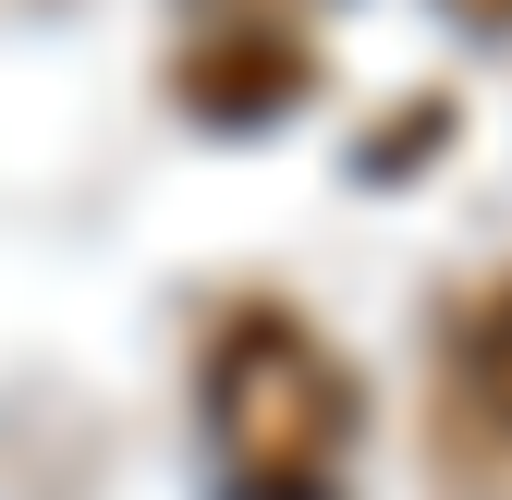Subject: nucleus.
Listing matches in <instances>:
<instances>
[{"mask_svg":"<svg viewBox=\"0 0 512 500\" xmlns=\"http://www.w3.org/2000/svg\"><path fill=\"white\" fill-rule=\"evenodd\" d=\"M208 427L244 500H317L354 452V379L293 318H232L208 354Z\"/></svg>","mask_w":512,"mask_h":500,"instance_id":"f257e3e1","label":"nucleus"},{"mask_svg":"<svg viewBox=\"0 0 512 500\" xmlns=\"http://www.w3.org/2000/svg\"><path fill=\"white\" fill-rule=\"evenodd\" d=\"M464 366H476V391H488V415L512 427V281L488 293V318L464 330Z\"/></svg>","mask_w":512,"mask_h":500,"instance_id":"f03ea898","label":"nucleus"},{"mask_svg":"<svg viewBox=\"0 0 512 500\" xmlns=\"http://www.w3.org/2000/svg\"><path fill=\"white\" fill-rule=\"evenodd\" d=\"M452 13H476V25H512V0H452Z\"/></svg>","mask_w":512,"mask_h":500,"instance_id":"7ed1b4c3","label":"nucleus"}]
</instances>
